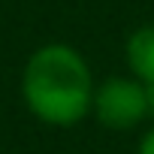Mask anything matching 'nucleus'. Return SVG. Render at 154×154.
<instances>
[{"instance_id":"f257e3e1","label":"nucleus","mask_w":154,"mask_h":154,"mask_svg":"<svg viewBox=\"0 0 154 154\" xmlns=\"http://www.w3.org/2000/svg\"><path fill=\"white\" fill-rule=\"evenodd\" d=\"M94 72L79 48L66 42L39 45L21 69V100L27 112L51 127H72L91 115Z\"/></svg>"},{"instance_id":"f03ea898","label":"nucleus","mask_w":154,"mask_h":154,"mask_svg":"<svg viewBox=\"0 0 154 154\" xmlns=\"http://www.w3.org/2000/svg\"><path fill=\"white\" fill-rule=\"evenodd\" d=\"M91 115L106 130H133L148 121V91L133 75H109L94 91Z\"/></svg>"},{"instance_id":"7ed1b4c3","label":"nucleus","mask_w":154,"mask_h":154,"mask_svg":"<svg viewBox=\"0 0 154 154\" xmlns=\"http://www.w3.org/2000/svg\"><path fill=\"white\" fill-rule=\"evenodd\" d=\"M127 69L142 85H154V24H142L127 36L124 45Z\"/></svg>"},{"instance_id":"20e7f679","label":"nucleus","mask_w":154,"mask_h":154,"mask_svg":"<svg viewBox=\"0 0 154 154\" xmlns=\"http://www.w3.org/2000/svg\"><path fill=\"white\" fill-rule=\"evenodd\" d=\"M136 154H154V124L142 133V139H139V148H136Z\"/></svg>"},{"instance_id":"39448f33","label":"nucleus","mask_w":154,"mask_h":154,"mask_svg":"<svg viewBox=\"0 0 154 154\" xmlns=\"http://www.w3.org/2000/svg\"><path fill=\"white\" fill-rule=\"evenodd\" d=\"M148 91V118H154V85H145Z\"/></svg>"}]
</instances>
